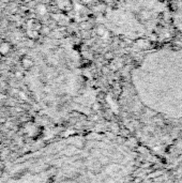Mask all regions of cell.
<instances>
[{
    "mask_svg": "<svg viewBox=\"0 0 182 183\" xmlns=\"http://www.w3.org/2000/svg\"><path fill=\"white\" fill-rule=\"evenodd\" d=\"M133 84L142 103L169 118H182V49H160L135 67Z\"/></svg>",
    "mask_w": 182,
    "mask_h": 183,
    "instance_id": "6da1fadb",
    "label": "cell"
},
{
    "mask_svg": "<svg viewBox=\"0 0 182 183\" xmlns=\"http://www.w3.org/2000/svg\"><path fill=\"white\" fill-rule=\"evenodd\" d=\"M11 50V45L8 43V42H2L0 44V55L1 56H5L8 55Z\"/></svg>",
    "mask_w": 182,
    "mask_h": 183,
    "instance_id": "7a4b0ae2",
    "label": "cell"
},
{
    "mask_svg": "<svg viewBox=\"0 0 182 183\" xmlns=\"http://www.w3.org/2000/svg\"><path fill=\"white\" fill-rule=\"evenodd\" d=\"M177 17L179 19V26L182 29V0H180V3L178 5V12H177Z\"/></svg>",
    "mask_w": 182,
    "mask_h": 183,
    "instance_id": "3957f363",
    "label": "cell"
},
{
    "mask_svg": "<svg viewBox=\"0 0 182 183\" xmlns=\"http://www.w3.org/2000/svg\"><path fill=\"white\" fill-rule=\"evenodd\" d=\"M22 64L25 67H31L32 65V61L29 58H24L22 60Z\"/></svg>",
    "mask_w": 182,
    "mask_h": 183,
    "instance_id": "277c9868",
    "label": "cell"
},
{
    "mask_svg": "<svg viewBox=\"0 0 182 183\" xmlns=\"http://www.w3.org/2000/svg\"><path fill=\"white\" fill-rule=\"evenodd\" d=\"M27 33H28V36H30L31 39H34V38H36V36H38V34H36V32L33 31V30H28V32H27Z\"/></svg>",
    "mask_w": 182,
    "mask_h": 183,
    "instance_id": "5b68a950",
    "label": "cell"
}]
</instances>
